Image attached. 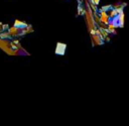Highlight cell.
Returning <instances> with one entry per match:
<instances>
[{
    "label": "cell",
    "mask_w": 129,
    "mask_h": 126,
    "mask_svg": "<svg viewBox=\"0 0 129 126\" xmlns=\"http://www.w3.org/2000/svg\"><path fill=\"white\" fill-rule=\"evenodd\" d=\"M100 17H101V21L103 23H109V16H108V14H107L106 11L102 10L101 11V14H100Z\"/></svg>",
    "instance_id": "2"
},
{
    "label": "cell",
    "mask_w": 129,
    "mask_h": 126,
    "mask_svg": "<svg viewBox=\"0 0 129 126\" xmlns=\"http://www.w3.org/2000/svg\"><path fill=\"white\" fill-rule=\"evenodd\" d=\"M14 26L17 27L18 29H20V28H24L25 26H27V24L24 23V22H21V21H19V20H16L15 23H14Z\"/></svg>",
    "instance_id": "3"
},
{
    "label": "cell",
    "mask_w": 129,
    "mask_h": 126,
    "mask_svg": "<svg viewBox=\"0 0 129 126\" xmlns=\"http://www.w3.org/2000/svg\"><path fill=\"white\" fill-rule=\"evenodd\" d=\"M2 30H3V29H2V24L0 23V31H2Z\"/></svg>",
    "instance_id": "5"
},
{
    "label": "cell",
    "mask_w": 129,
    "mask_h": 126,
    "mask_svg": "<svg viewBox=\"0 0 129 126\" xmlns=\"http://www.w3.org/2000/svg\"><path fill=\"white\" fill-rule=\"evenodd\" d=\"M64 51H66V44L58 42L57 45H56V48H55V53H57V54H63Z\"/></svg>",
    "instance_id": "1"
},
{
    "label": "cell",
    "mask_w": 129,
    "mask_h": 126,
    "mask_svg": "<svg viewBox=\"0 0 129 126\" xmlns=\"http://www.w3.org/2000/svg\"><path fill=\"white\" fill-rule=\"evenodd\" d=\"M18 30H19V29H18L17 27H15V26H14V27H12V28H9V29H8V31H9V34H10L11 36H15V35L17 34Z\"/></svg>",
    "instance_id": "4"
}]
</instances>
